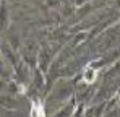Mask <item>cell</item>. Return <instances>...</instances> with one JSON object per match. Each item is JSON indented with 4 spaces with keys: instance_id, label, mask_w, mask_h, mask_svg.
<instances>
[{
    "instance_id": "cell-1",
    "label": "cell",
    "mask_w": 120,
    "mask_h": 117,
    "mask_svg": "<svg viewBox=\"0 0 120 117\" xmlns=\"http://www.w3.org/2000/svg\"><path fill=\"white\" fill-rule=\"evenodd\" d=\"M31 117H45V111H44V104L41 99H34L31 104Z\"/></svg>"
},
{
    "instance_id": "cell-2",
    "label": "cell",
    "mask_w": 120,
    "mask_h": 117,
    "mask_svg": "<svg viewBox=\"0 0 120 117\" xmlns=\"http://www.w3.org/2000/svg\"><path fill=\"white\" fill-rule=\"evenodd\" d=\"M96 80H98V70H94L91 65H88L83 72V81L88 83V85H93Z\"/></svg>"
}]
</instances>
